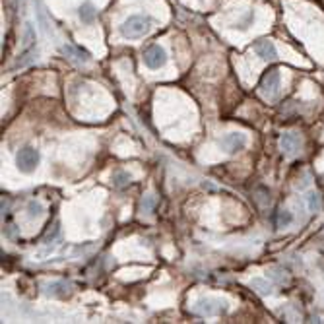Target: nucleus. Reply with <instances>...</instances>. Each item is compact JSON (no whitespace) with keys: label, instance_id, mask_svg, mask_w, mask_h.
I'll return each mask as SVG.
<instances>
[{"label":"nucleus","instance_id":"1","mask_svg":"<svg viewBox=\"0 0 324 324\" xmlns=\"http://www.w3.org/2000/svg\"><path fill=\"white\" fill-rule=\"evenodd\" d=\"M150 24L151 20L148 16H142V14H136V16H130L128 20L123 22L121 25V33L125 35V37H142V35H146L148 31H150Z\"/></svg>","mask_w":324,"mask_h":324},{"label":"nucleus","instance_id":"2","mask_svg":"<svg viewBox=\"0 0 324 324\" xmlns=\"http://www.w3.org/2000/svg\"><path fill=\"white\" fill-rule=\"evenodd\" d=\"M39 159H41L39 151L35 150V148H31V146H25V148H22V150L16 153V165H18V169L25 175L35 171V167L39 165Z\"/></svg>","mask_w":324,"mask_h":324},{"label":"nucleus","instance_id":"3","mask_svg":"<svg viewBox=\"0 0 324 324\" xmlns=\"http://www.w3.org/2000/svg\"><path fill=\"white\" fill-rule=\"evenodd\" d=\"M192 311L202 316H218V314H225L229 311V305L224 299H198L196 305L192 307Z\"/></svg>","mask_w":324,"mask_h":324},{"label":"nucleus","instance_id":"4","mask_svg":"<svg viewBox=\"0 0 324 324\" xmlns=\"http://www.w3.org/2000/svg\"><path fill=\"white\" fill-rule=\"evenodd\" d=\"M167 63V52L163 47L159 45H150L146 52H144V64L151 68V70H157V68H161L163 64Z\"/></svg>","mask_w":324,"mask_h":324},{"label":"nucleus","instance_id":"5","mask_svg":"<svg viewBox=\"0 0 324 324\" xmlns=\"http://www.w3.org/2000/svg\"><path fill=\"white\" fill-rule=\"evenodd\" d=\"M280 87V70H266L260 80V93L264 97H274Z\"/></svg>","mask_w":324,"mask_h":324},{"label":"nucleus","instance_id":"6","mask_svg":"<svg viewBox=\"0 0 324 324\" xmlns=\"http://www.w3.org/2000/svg\"><path fill=\"white\" fill-rule=\"evenodd\" d=\"M220 146L224 148L227 153H235V151H241L245 146H247V136L241 134V132H231L220 140Z\"/></svg>","mask_w":324,"mask_h":324},{"label":"nucleus","instance_id":"7","mask_svg":"<svg viewBox=\"0 0 324 324\" xmlns=\"http://www.w3.org/2000/svg\"><path fill=\"white\" fill-rule=\"evenodd\" d=\"M254 50H256V55L260 57L262 61L272 63V61L278 59V50H276L274 43H272V41H268V39H260V41H256Z\"/></svg>","mask_w":324,"mask_h":324},{"label":"nucleus","instance_id":"8","mask_svg":"<svg viewBox=\"0 0 324 324\" xmlns=\"http://www.w3.org/2000/svg\"><path fill=\"white\" fill-rule=\"evenodd\" d=\"M70 289H72V286L68 282H50L49 286H45L43 293L49 297H66L70 293Z\"/></svg>","mask_w":324,"mask_h":324},{"label":"nucleus","instance_id":"9","mask_svg":"<svg viewBox=\"0 0 324 324\" xmlns=\"http://www.w3.org/2000/svg\"><path fill=\"white\" fill-rule=\"evenodd\" d=\"M280 144H282V150L289 153V155H293L295 151L301 148V140L297 134H293V132H287V134H282V140H280Z\"/></svg>","mask_w":324,"mask_h":324},{"label":"nucleus","instance_id":"10","mask_svg":"<svg viewBox=\"0 0 324 324\" xmlns=\"http://www.w3.org/2000/svg\"><path fill=\"white\" fill-rule=\"evenodd\" d=\"M61 50H63L66 57H70L72 61H76V63H87V61H89V52L80 49V47H76V45H63Z\"/></svg>","mask_w":324,"mask_h":324},{"label":"nucleus","instance_id":"11","mask_svg":"<svg viewBox=\"0 0 324 324\" xmlns=\"http://www.w3.org/2000/svg\"><path fill=\"white\" fill-rule=\"evenodd\" d=\"M78 16H80V20H82L84 24H91V22L95 20V16H97V10H95V6H93L91 2H84V4L78 8Z\"/></svg>","mask_w":324,"mask_h":324},{"label":"nucleus","instance_id":"12","mask_svg":"<svg viewBox=\"0 0 324 324\" xmlns=\"http://www.w3.org/2000/svg\"><path fill=\"white\" fill-rule=\"evenodd\" d=\"M35 59H37V49H35V45H31V47H27V49L24 50V55L16 61L14 70H16V68H24V66H27V64H31Z\"/></svg>","mask_w":324,"mask_h":324},{"label":"nucleus","instance_id":"13","mask_svg":"<svg viewBox=\"0 0 324 324\" xmlns=\"http://www.w3.org/2000/svg\"><path fill=\"white\" fill-rule=\"evenodd\" d=\"M250 287L256 289L260 295H270V293L274 291V286H272L268 280H264V278H254V280H250Z\"/></svg>","mask_w":324,"mask_h":324},{"label":"nucleus","instance_id":"14","mask_svg":"<svg viewBox=\"0 0 324 324\" xmlns=\"http://www.w3.org/2000/svg\"><path fill=\"white\" fill-rule=\"evenodd\" d=\"M307 204H309V210L311 212H320L322 210V200L318 192H309L307 194Z\"/></svg>","mask_w":324,"mask_h":324},{"label":"nucleus","instance_id":"15","mask_svg":"<svg viewBox=\"0 0 324 324\" xmlns=\"http://www.w3.org/2000/svg\"><path fill=\"white\" fill-rule=\"evenodd\" d=\"M113 183H115V187H125L130 183V175L125 173V171H117V173L113 175Z\"/></svg>","mask_w":324,"mask_h":324},{"label":"nucleus","instance_id":"16","mask_svg":"<svg viewBox=\"0 0 324 324\" xmlns=\"http://www.w3.org/2000/svg\"><path fill=\"white\" fill-rule=\"evenodd\" d=\"M41 212H43V206H41V202H37V200H31V202L27 204V215H29V218H37V215H41Z\"/></svg>","mask_w":324,"mask_h":324},{"label":"nucleus","instance_id":"17","mask_svg":"<svg viewBox=\"0 0 324 324\" xmlns=\"http://www.w3.org/2000/svg\"><path fill=\"white\" fill-rule=\"evenodd\" d=\"M291 222H293V215L289 212H286V210H282V212L278 213V222H276V225H278V227H287Z\"/></svg>","mask_w":324,"mask_h":324},{"label":"nucleus","instance_id":"18","mask_svg":"<svg viewBox=\"0 0 324 324\" xmlns=\"http://www.w3.org/2000/svg\"><path fill=\"white\" fill-rule=\"evenodd\" d=\"M37 18H39V22H41V27H43V31L49 35L50 33V29H49V25H50V22H47V18H45V12L39 8L37 10Z\"/></svg>","mask_w":324,"mask_h":324},{"label":"nucleus","instance_id":"19","mask_svg":"<svg viewBox=\"0 0 324 324\" xmlns=\"http://www.w3.org/2000/svg\"><path fill=\"white\" fill-rule=\"evenodd\" d=\"M252 20H254V14L249 12L247 16H245V18H243V20H241V22H239L237 25H235V27H239V29H247V27L252 24Z\"/></svg>","mask_w":324,"mask_h":324},{"label":"nucleus","instance_id":"20","mask_svg":"<svg viewBox=\"0 0 324 324\" xmlns=\"http://www.w3.org/2000/svg\"><path fill=\"white\" fill-rule=\"evenodd\" d=\"M153 206H155V198L153 196H146V198L142 200V210L144 212H151Z\"/></svg>","mask_w":324,"mask_h":324},{"label":"nucleus","instance_id":"21","mask_svg":"<svg viewBox=\"0 0 324 324\" xmlns=\"http://www.w3.org/2000/svg\"><path fill=\"white\" fill-rule=\"evenodd\" d=\"M59 235H61V227H59V224H55V227H52V233H49V235L45 237V243H47V245H50V243L59 237Z\"/></svg>","mask_w":324,"mask_h":324}]
</instances>
